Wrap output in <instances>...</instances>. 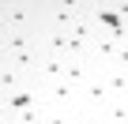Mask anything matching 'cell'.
<instances>
[{
    "label": "cell",
    "mask_w": 128,
    "mask_h": 124,
    "mask_svg": "<svg viewBox=\"0 0 128 124\" xmlns=\"http://www.w3.org/2000/svg\"><path fill=\"white\" fill-rule=\"evenodd\" d=\"M0 34H42V4L0 0Z\"/></svg>",
    "instance_id": "cell-1"
},
{
    "label": "cell",
    "mask_w": 128,
    "mask_h": 124,
    "mask_svg": "<svg viewBox=\"0 0 128 124\" xmlns=\"http://www.w3.org/2000/svg\"><path fill=\"white\" fill-rule=\"evenodd\" d=\"M109 105V87L102 83V72L79 90V113H102Z\"/></svg>",
    "instance_id": "cell-2"
},
{
    "label": "cell",
    "mask_w": 128,
    "mask_h": 124,
    "mask_svg": "<svg viewBox=\"0 0 128 124\" xmlns=\"http://www.w3.org/2000/svg\"><path fill=\"white\" fill-rule=\"evenodd\" d=\"M42 102L49 105V109H79V90L72 87V83H53L49 90H42Z\"/></svg>",
    "instance_id": "cell-3"
},
{
    "label": "cell",
    "mask_w": 128,
    "mask_h": 124,
    "mask_svg": "<svg viewBox=\"0 0 128 124\" xmlns=\"http://www.w3.org/2000/svg\"><path fill=\"white\" fill-rule=\"evenodd\" d=\"M94 75H98V68L90 60H64V83H72L76 90H83Z\"/></svg>",
    "instance_id": "cell-4"
},
{
    "label": "cell",
    "mask_w": 128,
    "mask_h": 124,
    "mask_svg": "<svg viewBox=\"0 0 128 124\" xmlns=\"http://www.w3.org/2000/svg\"><path fill=\"white\" fill-rule=\"evenodd\" d=\"M42 45L38 49H26V53H12V56H4V64H12L19 75H26V79H34V72H38V64H42Z\"/></svg>",
    "instance_id": "cell-5"
},
{
    "label": "cell",
    "mask_w": 128,
    "mask_h": 124,
    "mask_svg": "<svg viewBox=\"0 0 128 124\" xmlns=\"http://www.w3.org/2000/svg\"><path fill=\"white\" fill-rule=\"evenodd\" d=\"M38 45H42V56L68 60V34H60V30H42V34H38Z\"/></svg>",
    "instance_id": "cell-6"
},
{
    "label": "cell",
    "mask_w": 128,
    "mask_h": 124,
    "mask_svg": "<svg viewBox=\"0 0 128 124\" xmlns=\"http://www.w3.org/2000/svg\"><path fill=\"white\" fill-rule=\"evenodd\" d=\"M42 102V90L34 87V83H26V87H19L12 98H4V109L8 113H23V109H30V105H38Z\"/></svg>",
    "instance_id": "cell-7"
},
{
    "label": "cell",
    "mask_w": 128,
    "mask_h": 124,
    "mask_svg": "<svg viewBox=\"0 0 128 124\" xmlns=\"http://www.w3.org/2000/svg\"><path fill=\"white\" fill-rule=\"evenodd\" d=\"M26 83H30L26 75H19L12 64H4V60H0V105H4V98H12V94H15L19 87H26Z\"/></svg>",
    "instance_id": "cell-8"
},
{
    "label": "cell",
    "mask_w": 128,
    "mask_h": 124,
    "mask_svg": "<svg viewBox=\"0 0 128 124\" xmlns=\"http://www.w3.org/2000/svg\"><path fill=\"white\" fill-rule=\"evenodd\" d=\"M102 83L109 87V98H128V72H120V68H102Z\"/></svg>",
    "instance_id": "cell-9"
},
{
    "label": "cell",
    "mask_w": 128,
    "mask_h": 124,
    "mask_svg": "<svg viewBox=\"0 0 128 124\" xmlns=\"http://www.w3.org/2000/svg\"><path fill=\"white\" fill-rule=\"evenodd\" d=\"M109 124H128V98H109V105L102 109Z\"/></svg>",
    "instance_id": "cell-10"
},
{
    "label": "cell",
    "mask_w": 128,
    "mask_h": 124,
    "mask_svg": "<svg viewBox=\"0 0 128 124\" xmlns=\"http://www.w3.org/2000/svg\"><path fill=\"white\" fill-rule=\"evenodd\" d=\"M45 124H79V109H49Z\"/></svg>",
    "instance_id": "cell-11"
},
{
    "label": "cell",
    "mask_w": 128,
    "mask_h": 124,
    "mask_svg": "<svg viewBox=\"0 0 128 124\" xmlns=\"http://www.w3.org/2000/svg\"><path fill=\"white\" fill-rule=\"evenodd\" d=\"M113 68L128 72V38H124V41H120V49H117V60H113Z\"/></svg>",
    "instance_id": "cell-12"
},
{
    "label": "cell",
    "mask_w": 128,
    "mask_h": 124,
    "mask_svg": "<svg viewBox=\"0 0 128 124\" xmlns=\"http://www.w3.org/2000/svg\"><path fill=\"white\" fill-rule=\"evenodd\" d=\"M79 124H109L106 113H79Z\"/></svg>",
    "instance_id": "cell-13"
},
{
    "label": "cell",
    "mask_w": 128,
    "mask_h": 124,
    "mask_svg": "<svg viewBox=\"0 0 128 124\" xmlns=\"http://www.w3.org/2000/svg\"><path fill=\"white\" fill-rule=\"evenodd\" d=\"M0 60H4V34H0Z\"/></svg>",
    "instance_id": "cell-14"
},
{
    "label": "cell",
    "mask_w": 128,
    "mask_h": 124,
    "mask_svg": "<svg viewBox=\"0 0 128 124\" xmlns=\"http://www.w3.org/2000/svg\"><path fill=\"white\" fill-rule=\"evenodd\" d=\"M124 38H128V26H124Z\"/></svg>",
    "instance_id": "cell-15"
}]
</instances>
